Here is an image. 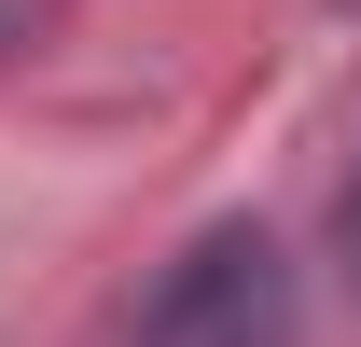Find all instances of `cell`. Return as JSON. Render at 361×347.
<instances>
[{"label": "cell", "instance_id": "6da1fadb", "mask_svg": "<svg viewBox=\"0 0 361 347\" xmlns=\"http://www.w3.org/2000/svg\"><path fill=\"white\" fill-rule=\"evenodd\" d=\"M292 319H306L292 250H278L264 222H209V236L153 278V305H139L126 347H292Z\"/></svg>", "mask_w": 361, "mask_h": 347}, {"label": "cell", "instance_id": "7a4b0ae2", "mask_svg": "<svg viewBox=\"0 0 361 347\" xmlns=\"http://www.w3.org/2000/svg\"><path fill=\"white\" fill-rule=\"evenodd\" d=\"M334 250H348V278H361V181H348V209H334Z\"/></svg>", "mask_w": 361, "mask_h": 347}]
</instances>
